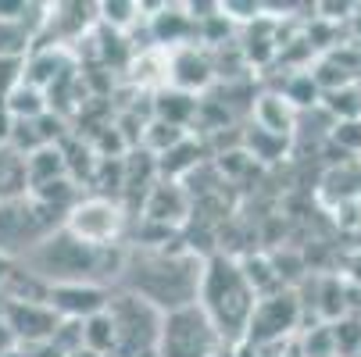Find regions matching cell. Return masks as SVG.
<instances>
[{
  "label": "cell",
  "instance_id": "obj_1",
  "mask_svg": "<svg viewBox=\"0 0 361 357\" xmlns=\"http://www.w3.org/2000/svg\"><path fill=\"white\" fill-rule=\"evenodd\" d=\"M254 293L243 282V272L236 265V258L229 253H215L200 265V286H197V308L204 311L215 325V332L222 336V343H243L247 332V318L254 311Z\"/></svg>",
  "mask_w": 361,
  "mask_h": 357
},
{
  "label": "cell",
  "instance_id": "obj_2",
  "mask_svg": "<svg viewBox=\"0 0 361 357\" xmlns=\"http://www.w3.org/2000/svg\"><path fill=\"white\" fill-rule=\"evenodd\" d=\"M108 318L115 325V353L111 357H158L161 311L136 293L108 296Z\"/></svg>",
  "mask_w": 361,
  "mask_h": 357
},
{
  "label": "cell",
  "instance_id": "obj_3",
  "mask_svg": "<svg viewBox=\"0 0 361 357\" xmlns=\"http://www.w3.org/2000/svg\"><path fill=\"white\" fill-rule=\"evenodd\" d=\"M108 250L111 246H86L68 229H61L36 246V253H32L36 272L32 275H47L54 282H82L86 275L100 272V261L108 258Z\"/></svg>",
  "mask_w": 361,
  "mask_h": 357
},
{
  "label": "cell",
  "instance_id": "obj_4",
  "mask_svg": "<svg viewBox=\"0 0 361 357\" xmlns=\"http://www.w3.org/2000/svg\"><path fill=\"white\" fill-rule=\"evenodd\" d=\"M219 346H222V336L204 318L197 303H186V308L161 315L158 357H212Z\"/></svg>",
  "mask_w": 361,
  "mask_h": 357
},
{
  "label": "cell",
  "instance_id": "obj_5",
  "mask_svg": "<svg viewBox=\"0 0 361 357\" xmlns=\"http://www.w3.org/2000/svg\"><path fill=\"white\" fill-rule=\"evenodd\" d=\"M300 322H304V303H300L297 289H279L272 296H257L254 311L247 318L243 343L262 346V343H276V339H293Z\"/></svg>",
  "mask_w": 361,
  "mask_h": 357
},
{
  "label": "cell",
  "instance_id": "obj_6",
  "mask_svg": "<svg viewBox=\"0 0 361 357\" xmlns=\"http://www.w3.org/2000/svg\"><path fill=\"white\" fill-rule=\"evenodd\" d=\"M65 229L86 246H115V239L126 229V211L111 196H90L68 211Z\"/></svg>",
  "mask_w": 361,
  "mask_h": 357
},
{
  "label": "cell",
  "instance_id": "obj_7",
  "mask_svg": "<svg viewBox=\"0 0 361 357\" xmlns=\"http://www.w3.org/2000/svg\"><path fill=\"white\" fill-rule=\"evenodd\" d=\"M108 289L97 282H50L47 308L65 322H86L108 308Z\"/></svg>",
  "mask_w": 361,
  "mask_h": 357
},
{
  "label": "cell",
  "instance_id": "obj_8",
  "mask_svg": "<svg viewBox=\"0 0 361 357\" xmlns=\"http://www.w3.org/2000/svg\"><path fill=\"white\" fill-rule=\"evenodd\" d=\"M8 325V332L15 336V343H47L50 336H54L58 329V315L47 308V303H18V300H4V318H0Z\"/></svg>",
  "mask_w": 361,
  "mask_h": 357
},
{
  "label": "cell",
  "instance_id": "obj_9",
  "mask_svg": "<svg viewBox=\"0 0 361 357\" xmlns=\"http://www.w3.org/2000/svg\"><path fill=\"white\" fill-rule=\"evenodd\" d=\"M169 86L172 89H183V93H204L212 82H215V61L204 54L197 46H179L169 54Z\"/></svg>",
  "mask_w": 361,
  "mask_h": 357
},
{
  "label": "cell",
  "instance_id": "obj_10",
  "mask_svg": "<svg viewBox=\"0 0 361 357\" xmlns=\"http://www.w3.org/2000/svg\"><path fill=\"white\" fill-rule=\"evenodd\" d=\"M186 215H190V196H186L183 182H165V179H158V182L150 186V193H147V200H143V218H147V222L172 229V225H179Z\"/></svg>",
  "mask_w": 361,
  "mask_h": 357
},
{
  "label": "cell",
  "instance_id": "obj_11",
  "mask_svg": "<svg viewBox=\"0 0 361 357\" xmlns=\"http://www.w3.org/2000/svg\"><path fill=\"white\" fill-rule=\"evenodd\" d=\"M197 108H200V100L193 93H183L172 86H158L150 96V118L165 122L172 129H183V132H190V125L197 122Z\"/></svg>",
  "mask_w": 361,
  "mask_h": 357
},
{
  "label": "cell",
  "instance_id": "obj_12",
  "mask_svg": "<svg viewBox=\"0 0 361 357\" xmlns=\"http://www.w3.org/2000/svg\"><path fill=\"white\" fill-rule=\"evenodd\" d=\"M150 25V43L158 46H169V50H179V46H190V39H197V25L190 22V15L176 4H165L158 15L147 18Z\"/></svg>",
  "mask_w": 361,
  "mask_h": 357
},
{
  "label": "cell",
  "instance_id": "obj_13",
  "mask_svg": "<svg viewBox=\"0 0 361 357\" xmlns=\"http://www.w3.org/2000/svg\"><path fill=\"white\" fill-rule=\"evenodd\" d=\"M200 165H204V143L193 139V136H183L176 146H169L165 154L154 158L158 179H165V182H179V179H186L190 172H197Z\"/></svg>",
  "mask_w": 361,
  "mask_h": 357
},
{
  "label": "cell",
  "instance_id": "obj_14",
  "mask_svg": "<svg viewBox=\"0 0 361 357\" xmlns=\"http://www.w3.org/2000/svg\"><path fill=\"white\" fill-rule=\"evenodd\" d=\"M254 129H265L272 136H293L297 111L286 104L279 93H262L254 100Z\"/></svg>",
  "mask_w": 361,
  "mask_h": 357
},
{
  "label": "cell",
  "instance_id": "obj_15",
  "mask_svg": "<svg viewBox=\"0 0 361 357\" xmlns=\"http://www.w3.org/2000/svg\"><path fill=\"white\" fill-rule=\"evenodd\" d=\"M68 68H75L65 50L58 46H47V50H32V54L25 58V72H22V82L25 86H36V89H47L50 82H54L58 75H65Z\"/></svg>",
  "mask_w": 361,
  "mask_h": 357
},
{
  "label": "cell",
  "instance_id": "obj_16",
  "mask_svg": "<svg viewBox=\"0 0 361 357\" xmlns=\"http://www.w3.org/2000/svg\"><path fill=\"white\" fill-rule=\"evenodd\" d=\"M236 265H240L243 282L250 286L254 296H272V293L286 289L283 279H279V272H276V265H272V258H265V253H247V258L236 261Z\"/></svg>",
  "mask_w": 361,
  "mask_h": 357
},
{
  "label": "cell",
  "instance_id": "obj_17",
  "mask_svg": "<svg viewBox=\"0 0 361 357\" xmlns=\"http://www.w3.org/2000/svg\"><path fill=\"white\" fill-rule=\"evenodd\" d=\"M68 168H65V154H61V143L54 146H39L25 158V179L29 186H43V182H54V179H65Z\"/></svg>",
  "mask_w": 361,
  "mask_h": 357
},
{
  "label": "cell",
  "instance_id": "obj_18",
  "mask_svg": "<svg viewBox=\"0 0 361 357\" xmlns=\"http://www.w3.org/2000/svg\"><path fill=\"white\" fill-rule=\"evenodd\" d=\"M319 108L326 111L329 122H354V118H361V86L350 82V86L333 89V93H322Z\"/></svg>",
  "mask_w": 361,
  "mask_h": 357
},
{
  "label": "cell",
  "instance_id": "obj_19",
  "mask_svg": "<svg viewBox=\"0 0 361 357\" xmlns=\"http://www.w3.org/2000/svg\"><path fill=\"white\" fill-rule=\"evenodd\" d=\"M4 108H8V115H11L15 122H36L39 115H47V96H43V89L18 82V86L4 96Z\"/></svg>",
  "mask_w": 361,
  "mask_h": 357
},
{
  "label": "cell",
  "instance_id": "obj_20",
  "mask_svg": "<svg viewBox=\"0 0 361 357\" xmlns=\"http://www.w3.org/2000/svg\"><path fill=\"white\" fill-rule=\"evenodd\" d=\"M25 186V158H18L11 146H0V200H22Z\"/></svg>",
  "mask_w": 361,
  "mask_h": 357
},
{
  "label": "cell",
  "instance_id": "obj_21",
  "mask_svg": "<svg viewBox=\"0 0 361 357\" xmlns=\"http://www.w3.org/2000/svg\"><path fill=\"white\" fill-rule=\"evenodd\" d=\"M279 96L286 100V104H290L293 111H307V108H319V100H322V93H319L315 79L307 75V68L293 72V75H290V79L283 82Z\"/></svg>",
  "mask_w": 361,
  "mask_h": 357
},
{
  "label": "cell",
  "instance_id": "obj_22",
  "mask_svg": "<svg viewBox=\"0 0 361 357\" xmlns=\"http://www.w3.org/2000/svg\"><path fill=\"white\" fill-rule=\"evenodd\" d=\"M286 146H290V136H272V132H265V129H247V136H243V150L250 154V161L257 165V161H279L283 154H286Z\"/></svg>",
  "mask_w": 361,
  "mask_h": 357
},
{
  "label": "cell",
  "instance_id": "obj_23",
  "mask_svg": "<svg viewBox=\"0 0 361 357\" xmlns=\"http://www.w3.org/2000/svg\"><path fill=\"white\" fill-rule=\"evenodd\" d=\"M82 350H90L97 357L115 353V325H111L108 311H100V315L82 322Z\"/></svg>",
  "mask_w": 361,
  "mask_h": 357
},
{
  "label": "cell",
  "instance_id": "obj_24",
  "mask_svg": "<svg viewBox=\"0 0 361 357\" xmlns=\"http://www.w3.org/2000/svg\"><path fill=\"white\" fill-rule=\"evenodd\" d=\"M93 11H97L100 25L115 29V32H126L140 18V4H136V0H104V4H97Z\"/></svg>",
  "mask_w": 361,
  "mask_h": 357
},
{
  "label": "cell",
  "instance_id": "obj_25",
  "mask_svg": "<svg viewBox=\"0 0 361 357\" xmlns=\"http://www.w3.org/2000/svg\"><path fill=\"white\" fill-rule=\"evenodd\" d=\"M329 332H333V353L336 357H354L361 350V318L343 315L329 325Z\"/></svg>",
  "mask_w": 361,
  "mask_h": 357
},
{
  "label": "cell",
  "instance_id": "obj_26",
  "mask_svg": "<svg viewBox=\"0 0 361 357\" xmlns=\"http://www.w3.org/2000/svg\"><path fill=\"white\" fill-rule=\"evenodd\" d=\"M329 143L340 150L343 158H357L361 154V118H354V122H333L329 125Z\"/></svg>",
  "mask_w": 361,
  "mask_h": 357
},
{
  "label": "cell",
  "instance_id": "obj_27",
  "mask_svg": "<svg viewBox=\"0 0 361 357\" xmlns=\"http://www.w3.org/2000/svg\"><path fill=\"white\" fill-rule=\"evenodd\" d=\"M297 346H300L304 357H336V353H333V332H329L326 322L304 329L300 339H297Z\"/></svg>",
  "mask_w": 361,
  "mask_h": 357
},
{
  "label": "cell",
  "instance_id": "obj_28",
  "mask_svg": "<svg viewBox=\"0 0 361 357\" xmlns=\"http://www.w3.org/2000/svg\"><path fill=\"white\" fill-rule=\"evenodd\" d=\"M247 168H254V161H250V154L243 146H236V150H222V154H215V172L222 175V179H236V175H243Z\"/></svg>",
  "mask_w": 361,
  "mask_h": 357
},
{
  "label": "cell",
  "instance_id": "obj_29",
  "mask_svg": "<svg viewBox=\"0 0 361 357\" xmlns=\"http://www.w3.org/2000/svg\"><path fill=\"white\" fill-rule=\"evenodd\" d=\"M219 15L233 25V22H257L262 18V0H222Z\"/></svg>",
  "mask_w": 361,
  "mask_h": 357
},
{
  "label": "cell",
  "instance_id": "obj_30",
  "mask_svg": "<svg viewBox=\"0 0 361 357\" xmlns=\"http://www.w3.org/2000/svg\"><path fill=\"white\" fill-rule=\"evenodd\" d=\"M29 4L25 0H0V22H22L25 25Z\"/></svg>",
  "mask_w": 361,
  "mask_h": 357
},
{
  "label": "cell",
  "instance_id": "obj_31",
  "mask_svg": "<svg viewBox=\"0 0 361 357\" xmlns=\"http://www.w3.org/2000/svg\"><path fill=\"white\" fill-rule=\"evenodd\" d=\"M8 275H11V261L0 253V289H4V282H8Z\"/></svg>",
  "mask_w": 361,
  "mask_h": 357
},
{
  "label": "cell",
  "instance_id": "obj_32",
  "mask_svg": "<svg viewBox=\"0 0 361 357\" xmlns=\"http://www.w3.org/2000/svg\"><path fill=\"white\" fill-rule=\"evenodd\" d=\"M233 353H236V346H233V343H222V346H219L212 357H233Z\"/></svg>",
  "mask_w": 361,
  "mask_h": 357
},
{
  "label": "cell",
  "instance_id": "obj_33",
  "mask_svg": "<svg viewBox=\"0 0 361 357\" xmlns=\"http://www.w3.org/2000/svg\"><path fill=\"white\" fill-rule=\"evenodd\" d=\"M233 357H257L254 353V346H247V343H236V353Z\"/></svg>",
  "mask_w": 361,
  "mask_h": 357
},
{
  "label": "cell",
  "instance_id": "obj_34",
  "mask_svg": "<svg viewBox=\"0 0 361 357\" xmlns=\"http://www.w3.org/2000/svg\"><path fill=\"white\" fill-rule=\"evenodd\" d=\"M283 357H304V353H300V346H297V339H293V343H290V350H286V353H283Z\"/></svg>",
  "mask_w": 361,
  "mask_h": 357
},
{
  "label": "cell",
  "instance_id": "obj_35",
  "mask_svg": "<svg viewBox=\"0 0 361 357\" xmlns=\"http://www.w3.org/2000/svg\"><path fill=\"white\" fill-rule=\"evenodd\" d=\"M350 275H354V279H357V282H361V258H357V261H354V265H350Z\"/></svg>",
  "mask_w": 361,
  "mask_h": 357
},
{
  "label": "cell",
  "instance_id": "obj_36",
  "mask_svg": "<svg viewBox=\"0 0 361 357\" xmlns=\"http://www.w3.org/2000/svg\"><path fill=\"white\" fill-rule=\"evenodd\" d=\"M0 357H25V350H15V346H11L8 353H0Z\"/></svg>",
  "mask_w": 361,
  "mask_h": 357
},
{
  "label": "cell",
  "instance_id": "obj_37",
  "mask_svg": "<svg viewBox=\"0 0 361 357\" xmlns=\"http://www.w3.org/2000/svg\"><path fill=\"white\" fill-rule=\"evenodd\" d=\"M65 357H97V353H90V350H75V353H65Z\"/></svg>",
  "mask_w": 361,
  "mask_h": 357
},
{
  "label": "cell",
  "instance_id": "obj_38",
  "mask_svg": "<svg viewBox=\"0 0 361 357\" xmlns=\"http://www.w3.org/2000/svg\"><path fill=\"white\" fill-rule=\"evenodd\" d=\"M357 165H361V154H357Z\"/></svg>",
  "mask_w": 361,
  "mask_h": 357
},
{
  "label": "cell",
  "instance_id": "obj_39",
  "mask_svg": "<svg viewBox=\"0 0 361 357\" xmlns=\"http://www.w3.org/2000/svg\"><path fill=\"white\" fill-rule=\"evenodd\" d=\"M354 357H361V350H357V353H354Z\"/></svg>",
  "mask_w": 361,
  "mask_h": 357
}]
</instances>
